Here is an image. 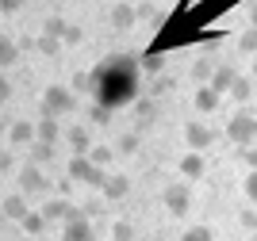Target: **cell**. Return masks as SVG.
<instances>
[{
	"mask_svg": "<svg viewBox=\"0 0 257 241\" xmlns=\"http://www.w3.org/2000/svg\"><path fill=\"white\" fill-rule=\"evenodd\" d=\"M96 77V104H104V107H127V104H135V88H139V81H135V69H131V62H111V65H104L100 73H92Z\"/></svg>",
	"mask_w": 257,
	"mask_h": 241,
	"instance_id": "1",
	"label": "cell"
},
{
	"mask_svg": "<svg viewBox=\"0 0 257 241\" xmlns=\"http://www.w3.org/2000/svg\"><path fill=\"white\" fill-rule=\"evenodd\" d=\"M226 138H230L238 149L253 146V138H257V115H253V111H234L230 123H226Z\"/></svg>",
	"mask_w": 257,
	"mask_h": 241,
	"instance_id": "2",
	"label": "cell"
},
{
	"mask_svg": "<svg viewBox=\"0 0 257 241\" xmlns=\"http://www.w3.org/2000/svg\"><path fill=\"white\" fill-rule=\"evenodd\" d=\"M73 107H77V92L65 88V84H50V88L43 92V111L46 115L58 119V115H69Z\"/></svg>",
	"mask_w": 257,
	"mask_h": 241,
	"instance_id": "3",
	"label": "cell"
},
{
	"mask_svg": "<svg viewBox=\"0 0 257 241\" xmlns=\"http://www.w3.org/2000/svg\"><path fill=\"white\" fill-rule=\"evenodd\" d=\"M69 180H77V184H88V188H104V168L92 165L88 157H73L69 161Z\"/></svg>",
	"mask_w": 257,
	"mask_h": 241,
	"instance_id": "4",
	"label": "cell"
},
{
	"mask_svg": "<svg viewBox=\"0 0 257 241\" xmlns=\"http://www.w3.org/2000/svg\"><path fill=\"white\" fill-rule=\"evenodd\" d=\"M184 142H188V149L204 153V149L215 146V130L207 123H200V119H188V123H184Z\"/></svg>",
	"mask_w": 257,
	"mask_h": 241,
	"instance_id": "5",
	"label": "cell"
},
{
	"mask_svg": "<svg viewBox=\"0 0 257 241\" xmlns=\"http://www.w3.org/2000/svg\"><path fill=\"white\" fill-rule=\"evenodd\" d=\"M161 199H165V210H169V214L181 218V214H188V207H192V191L184 188V184H169Z\"/></svg>",
	"mask_w": 257,
	"mask_h": 241,
	"instance_id": "6",
	"label": "cell"
},
{
	"mask_svg": "<svg viewBox=\"0 0 257 241\" xmlns=\"http://www.w3.org/2000/svg\"><path fill=\"white\" fill-rule=\"evenodd\" d=\"M43 218H46V222H73V218H85V214H81L69 199H50V203L43 207Z\"/></svg>",
	"mask_w": 257,
	"mask_h": 241,
	"instance_id": "7",
	"label": "cell"
},
{
	"mask_svg": "<svg viewBox=\"0 0 257 241\" xmlns=\"http://www.w3.org/2000/svg\"><path fill=\"white\" fill-rule=\"evenodd\" d=\"M20 188H23V195H39V191L50 188V180L39 172V165H27V168L20 172Z\"/></svg>",
	"mask_w": 257,
	"mask_h": 241,
	"instance_id": "8",
	"label": "cell"
},
{
	"mask_svg": "<svg viewBox=\"0 0 257 241\" xmlns=\"http://www.w3.org/2000/svg\"><path fill=\"white\" fill-rule=\"evenodd\" d=\"M35 138H39V126L27 123V119H16V123L8 126V142L12 146H31Z\"/></svg>",
	"mask_w": 257,
	"mask_h": 241,
	"instance_id": "9",
	"label": "cell"
},
{
	"mask_svg": "<svg viewBox=\"0 0 257 241\" xmlns=\"http://www.w3.org/2000/svg\"><path fill=\"white\" fill-rule=\"evenodd\" d=\"M62 241H96V230H92L88 218H73V222H65Z\"/></svg>",
	"mask_w": 257,
	"mask_h": 241,
	"instance_id": "10",
	"label": "cell"
},
{
	"mask_svg": "<svg viewBox=\"0 0 257 241\" xmlns=\"http://www.w3.org/2000/svg\"><path fill=\"white\" fill-rule=\"evenodd\" d=\"M207 172V165H204V153H196V149H188L181 157V176L184 180H200Z\"/></svg>",
	"mask_w": 257,
	"mask_h": 241,
	"instance_id": "11",
	"label": "cell"
},
{
	"mask_svg": "<svg viewBox=\"0 0 257 241\" xmlns=\"http://www.w3.org/2000/svg\"><path fill=\"white\" fill-rule=\"evenodd\" d=\"M0 210H4V218H16V222H23L27 214H31V207H27V195H8V199L0 203Z\"/></svg>",
	"mask_w": 257,
	"mask_h": 241,
	"instance_id": "12",
	"label": "cell"
},
{
	"mask_svg": "<svg viewBox=\"0 0 257 241\" xmlns=\"http://www.w3.org/2000/svg\"><path fill=\"white\" fill-rule=\"evenodd\" d=\"M69 146H73V157H88V149H92L88 126H73V130H69Z\"/></svg>",
	"mask_w": 257,
	"mask_h": 241,
	"instance_id": "13",
	"label": "cell"
},
{
	"mask_svg": "<svg viewBox=\"0 0 257 241\" xmlns=\"http://www.w3.org/2000/svg\"><path fill=\"white\" fill-rule=\"evenodd\" d=\"M196 111H204V115L219 111V92H215L211 84H204V88H196Z\"/></svg>",
	"mask_w": 257,
	"mask_h": 241,
	"instance_id": "14",
	"label": "cell"
},
{
	"mask_svg": "<svg viewBox=\"0 0 257 241\" xmlns=\"http://www.w3.org/2000/svg\"><path fill=\"white\" fill-rule=\"evenodd\" d=\"M135 20H139V12L131 8V4H115V8H111V23H115L119 31H127V27H135Z\"/></svg>",
	"mask_w": 257,
	"mask_h": 241,
	"instance_id": "15",
	"label": "cell"
},
{
	"mask_svg": "<svg viewBox=\"0 0 257 241\" xmlns=\"http://www.w3.org/2000/svg\"><path fill=\"white\" fill-rule=\"evenodd\" d=\"M234 81H238V73L230 69V65H223V69H215V77H211V88H215L219 96H223V92H230V88H234Z\"/></svg>",
	"mask_w": 257,
	"mask_h": 241,
	"instance_id": "16",
	"label": "cell"
},
{
	"mask_svg": "<svg viewBox=\"0 0 257 241\" xmlns=\"http://www.w3.org/2000/svg\"><path fill=\"white\" fill-rule=\"evenodd\" d=\"M127 191H131V180L127 176H107L104 180V195H107V199H123Z\"/></svg>",
	"mask_w": 257,
	"mask_h": 241,
	"instance_id": "17",
	"label": "cell"
},
{
	"mask_svg": "<svg viewBox=\"0 0 257 241\" xmlns=\"http://www.w3.org/2000/svg\"><path fill=\"white\" fill-rule=\"evenodd\" d=\"M35 142H58V119L54 115H46V119H39V138H35Z\"/></svg>",
	"mask_w": 257,
	"mask_h": 241,
	"instance_id": "18",
	"label": "cell"
},
{
	"mask_svg": "<svg viewBox=\"0 0 257 241\" xmlns=\"http://www.w3.org/2000/svg\"><path fill=\"white\" fill-rule=\"evenodd\" d=\"M135 115H139V126H150L154 119H158V104H154V100H139V104H135Z\"/></svg>",
	"mask_w": 257,
	"mask_h": 241,
	"instance_id": "19",
	"label": "cell"
},
{
	"mask_svg": "<svg viewBox=\"0 0 257 241\" xmlns=\"http://www.w3.org/2000/svg\"><path fill=\"white\" fill-rule=\"evenodd\" d=\"M230 96H234L238 104H249V100H253V81H249V77H238L234 88H230Z\"/></svg>",
	"mask_w": 257,
	"mask_h": 241,
	"instance_id": "20",
	"label": "cell"
},
{
	"mask_svg": "<svg viewBox=\"0 0 257 241\" xmlns=\"http://www.w3.org/2000/svg\"><path fill=\"white\" fill-rule=\"evenodd\" d=\"M65 31H69V23H65L62 16H50V20L43 23V35H50V39H65Z\"/></svg>",
	"mask_w": 257,
	"mask_h": 241,
	"instance_id": "21",
	"label": "cell"
},
{
	"mask_svg": "<svg viewBox=\"0 0 257 241\" xmlns=\"http://www.w3.org/2000/svg\"><path fill=\"white\" fill-rule=\"evenodd\" d=\"M31 161H35V165L54 161V146H50V142H31Z\"/></svg>",
	"mask_w": 257,
	"mask_h": 241,
	"instance_id": "22",
	"label": "cell"
},
{
	"mask_svg": "<svg viewBox=\"0 0 257 241\" xmlns=\"http://www.w3.org/2000/svg\"><path fill=\"white\" fill-rule=\"evenodd\" d=\"M111 157H115V146H92V149H88V161H92V165H100V168H104Z\"/></svg>",
	"mask_w": 257,
	"mask_h": 241,
	"instance_id": "23",
	"label": "cell"
},
{
	"mask_svg": "<svg viewBox=\"0 0 257 241\" xmlns=\"http://www.w3.org/2000/svg\"><path fill=\"white\" fill-rule=\"evenodd\" d=\"M16 58H20V46H16L12 39H4V35H0V65H12Z\"/></svg>",
	"mask_w": 257,
	"mask_h": 241,
	"instance_id": "24",
	"label": "cell"
},
{
	"mask_svg": "<svg viewBox=\"0 0 257 241\" xmlns=\"http://www.w3.org/2000/svg\"><path fill=\"white\" fill-rule=\"evenodd\" d=\"M23 230H27V233H43V230H46V218H43V210H31V214L23 218Z\"/></svg>",
	"mask_w": 257,
	"mask_h": 241,
	"instance_id": "25",
	"label": "cell"
},
{
	"mask_svg": "<svg viewBox=\"0 0 257 241\" xmlns=\"http://www.w3.org/2000/svg\"><path fill=\"white\" fill-rule=\"evenodd\" d=\"M69 88H73V92H88V88H96V77H92V73H73Z\"/></svg>",
	"mask_w": 257,
	"mask_h": 241,
	"instance_id": "26",
	"label": "cell"
},
{
	"mask_svg": "<svg viewBox=\"0 0 257 241\" xmlns=\"http://www.w3.org/2000/svg\"><path fill=\"white\" fill-rule=\"evenodd\" d=\"M181 241H215V233L207 230V226H192V230H184Z\"/></svg>",
	"mask_w": 257,
	"mask_h": 241,
	"instance_id": "27",
	"label": "cell"
},
{
	"mask_svg": "<svg viewBox=\"0 0 257 241\" xmlns=\"http://www.w3.org/2000/svg\"><path fill=\"white\" fill-rule=\"evenodd\" d=\"M88 119H92L96 126L111 123V107H104V104H92V107H88Z\"/></svg>",
	"mask_w": 257,
	"mask_h": 241,
	"instance_id": "28",
	"label": "cell"
},
{
	"mask_svg": "<svg viewBox=\"0 0 257 241\" xmlns=\"http://www.w3.org/2000/svg\"><path fill=\"white\" fill-rule=\"evenodd\" d=\"M242 191H246V199L257 207V168H253V172H246V180H242Z\"/></svg>",
	"mask_w": 257,
	"mask_h": 241,
	"instance_id": "29",
	"label": "cell"
},
{
	"mask_svg": "<svg viewBox=\"0 0 257 241\" xmlns=\"http://www.w3.org/2000/svg\"><path fill=\"white\" fill-rule=\"evenodd\" d=\"M35 46H39V50H43V54H46V58H54V54L62 50V39H50V35H43V39L35 42Z\"/></svg>",
	"mask_w": 257,
	"mask_h": 241,
	"instance_id": "30",
	"label": "cell"
},
{
	"mask_svg": "<svg viewBox=\"0 0 257 241\" xmlns=\"http://www.w3.org/2000/svg\"><path fill=\"white\" fill-rule=\"evenodd\" d=\"M111 237L115 241H135V226H131V222H115V226H111Z\"/></svg>",
	"mask_w": 257,
	"mask_h": 241,
	"instance_id": "31",
	"label": "cell"
},
{
	"mask_svg": "<svg viewBox=\"0 0 257 241\" xmlns=\"http://www.w3.org/2000/svg\"><path fill=\"white\" fill-rule=\"evenodd\" d=\"M115 153H139V134H123L119 146H115Z\"/></svg>",
	"mask_w": 257,
	"mask_h": 241,
	"instance_id": "32",
	"label": "cell"
},
{
	"mask_svg": "<svg viewBox=\"0 0 257 241\" xmlns=\"http://www.w3.org/2000/svg\"><path fill=\"white\" fill-rule=\"evenodd\" d=\"M192 77H196V81H207V84H211V77H215L211 62H196V65H192Z\"/></svg>",
	"mask_w": 257,
	"mask_h": 241,
	"instance_id": "33",
	"label": "cell"
},
{
	"mask_svg": "<svg viewBox=\"0 0 257 241\" xmlns=\"http://www.w3.org/2000/svg\"><path fill=\"white\" fill-rule=\"evenodd\" d=\"M161 65H165L161 54H146V58H142V69H146V73H161Z\"/></svg>",
	"mask_w": 257,
	"mask_h": 241,
	"instance_id": "34",
	"label": "cell"
},
{
	"mask_svg": "<svg viewBox=\"0 0 257 241\" xmlns=\"http://www.w3.org/2000/svg\"><path fill=\"white\" fill-rule=\"evenodd\" d=\"M238 157H242V165H246L249 172H253V168H257V146H246V149H238Z\"/></svg>",
	"mask_w": 257,
	"mask_h": 241,
	"instance_id": "35",
	"label": "cell"
},
{
	"mask_svg": "<svg viewBox=\"0 0 257 241\" xmlns=\"http://www.w3.org/2000/svg\"><path fill=\"white\" fill-rule=\"evenodd\" d=\"M238 46H242L246 54H253V50H257V27H249V31L242 35V42H238Z\"/></svg>",
	"mask_w": 257,
	"mask_h": 241,
	"instance_id": "36",
	"label": "cell"
},
{
	"mask_svg": "<svg viewBox=\"0 0 257 241\" xmlns=\"http://www.w3.org/2000/svg\"><path fill=\"white\" fill-rule=\"evenodd\" d=\"M135 12H139V20H158V8H154L150 0H142V4H139Z\"/></svg>",
	"mask_w": 257,
	"mask_h": 241,
	"instance_id": "37",
	"label": "cell"
},
{
	"mask_svg": "<svg viewBox=\"0 0 257 241\" xmlns=\"http://www.w3.org/2000/svg\"><path fill=\"white\" fill-rule=\"evenodd\" d=\"M23 8V0H0V12L4 16H12V12H20Z\"/></svg>",
	"mask_w": 257,
	"mask_h": 241,
	"instance_id": "38",
	"label": "cell"
},
{
	"mask_svg": "<svg viewBox=\"0 0 257 241\" xmlns=\"http://www.w3.org/2000/svg\"><path fill=\"white\" fill-rule=\"evenodd\" d=\"M169 88H173V81H169V77H158V81H154V88H150V92H169Z\"/></svg>",
	"mask_w": 257,
	"mask_h": 241,
	"instance_id": "39",
	"label": "cell"
},
{
	"mask_svg": "<svg viewBox=\"0 0 257 241\" xmlns=\"http://www.w3.org/2000/svg\"><path fill=\"white\" fill-rule=\"evenodd\" d=\"M62 42H69V46H73V42H81V27H73V23H69V31H65Z\"/></svg>",
	"mask_w": 257,
	"mask_h": 241,
	"instance_id": "40",
	"label": "cell"
},
{
	"mask_svg": "<svg viewBox=\"0 0 257 241\" xmlns=\"http://www.w3.org/2000/svg\"><path fill=\"white\" fill-rule=\"evenodd\" d=\"M8 96H12V84L4 81V77H0V100H8Z\"/></svg>",
	"mask_w": 257,
	"mask_h": 241,
	"instance_id": "41",
	"label": "cell"
},
{
	"mask_svg": "<svg viewBox=\"0 0 257 241\" xmlns=\"http://www.w3.org/2000/svg\"><path fill=\"white\" fill-rule=\"evenodd\" d=\"M249 23H253V27H257V4H253V8H249Z\"/></svg>",
	"mask_w": 257,
	"mask_h": 241,
	"instance_id": "42",
	"label": "cell"
},
{
	"mask_svg": "<svg viewBox=\"0 0 257 241\" xmlns=\"http://www.w3.org/2000/svg\"><path fill=\"white\" fill-rule=\"evenodd\" d=\"M8 126H12V123H4V119H0V134H4V130H8Z\"/></svg>",
	"mask_w": 257,
	"mask_h": 241,
	"instance_id": "43",
	"label": "cell"
},
{
	"mask_svg": "<svg viewBox=\"0 0 257 241\" xmlns=\"http://www.w3.org/2000/svg\"><path fill=\"white\" fill-rule=\"evenodd\" d=\"M135 241H146V237H135Z\"/></svg>",
	"mask_w": 257,
	"mask_h": 241,
	"instance_id": "44",
	"label": "cell"
},
{
	"mask_svg": "<svg viewBox=\"0 0 257 241\" xmlns=\"http://www.w3.org/2000/svg\"><path fill=\"white\" fill-rule=\"evenodd\" d=\"M253 230H257V218H253Z\"/></svg>",
	"mask_w": 257,
	"mask_h": 241,
	"instance_id": "45",
	"label": "cell"
},
{
	"mask_svg": "<svg viewBox=\"0 0 257 241\" xmlns=\"http://www.w3.org/2000/svg\"><path fill=\"white\" fill-rule=\"evenodd\" d=\"M253 73H257V65H253Z\"/></svg>",
	"mask_w": 257,
	"mask_h": 241,
	"instance_id": "46",
	"label": "cell"
}]
</instances>
